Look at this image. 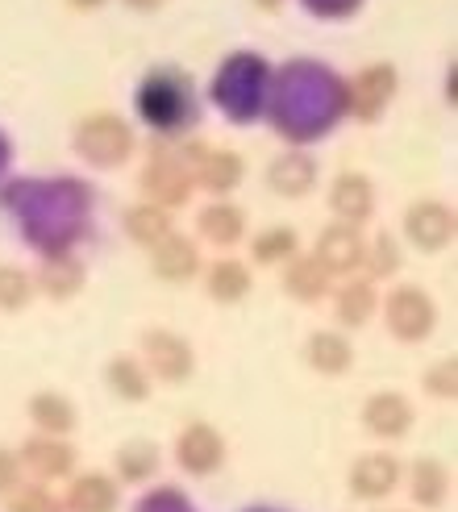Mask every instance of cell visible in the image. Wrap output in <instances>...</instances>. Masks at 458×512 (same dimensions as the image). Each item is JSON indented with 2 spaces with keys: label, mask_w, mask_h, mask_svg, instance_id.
<instances>
[{
  "label": "cell",
  "mask_w": 458,
  "mask_h": 512,
  "mask_svg": "<svg viewBox=\"0 0 458 512\" xmlns=\"http://www.w3.org/2000/svg\"><path fill=\"white\" fill-rule=\"evenodd\" d=\"M346 105V88L329 67H317L309 59H296L279 71L275 92V121L292 138H313L334 121Z\"/></svg>",
  "instance_id": "1"
},
{
  "label": "cell",
  "mask_w": 458,
  "mask_h": 512,
  "mask_svg": "<svg viewBox=\"0 0 458 512\" xmlns=\"http://www.w3.org/2000/svg\"><path fill=\"white\" fill-rule=\"evenodd\" d=\"M267 88V63L259 55H229L213 80V96L229 117H250Z\"/></svg>",
  "instance_id": "2"
},
{
  "label": "cell",
  "mask_w": 458,
  "mask_h": 512,
  "mask_svg": "<svg viewBox=\"0 0 458 512\" xmlns=\"http://www.w3.org/2000/svg\"><path fill=\"white\" fill-rule=\"evenodd\" d=\"M138 113L159 125V130H175L180 121L192 117V84L188 75L180 71H155L142 80V92H138Z\"/></svg>",
  "instance_id": "3"
},
{
  "label": "cell",
  "mask_w": 458,
  "mask_h": 512,
  "mask_svg": "<svg viewBox=\"0 0 458 512\" xmlns=\"http://www.w3.org/2000/svg\"><path fill=\"white\" fill-rule=\"evenodd\" d=\"M75 150L96 163V167H117L130 159V150H134V134H130V125H125L121 117L113 113H92L88 121H80V130H75Z\"/></svg>",
  "instance_id": "4"
},
{
  "label": "cell",
  "mask_w": 458,
  "mask_h": 512,
  "mask_svg": "<svg viewBox=\"0 0 458 512\" xmlns=\"http://www.w3.org/2000/svg\"><path fill=\"white\" fill-rule=\"evenodd\" d=\"M142 188L150 192L155 204H184L188 188H192V171L184 167V155H171V150H155L142 171Z\"/></svg>",
  "instance_id": "5"
},
{
  "label": "cell",
  "mask_w": 458,
  "mask_h": 512,
  "mask_svg": "<svg viewBox=\"0 0 458 512\" xmlns=\"http://www.w3.org/2000/svg\"><path fill=\"white\" fill-rule=\"evenodd\" d=\"M388 325L404 342H421L434 329V300L421 288H396L388 296Z\"/></svg>",
  "instance_id": "6"
},
{
  "label": "cell",
  "mask_w": 458,
  "mask_h": 512,
  "mask_svg": "<svg viewBox=\"0 0 458 512\" xmlns=\"http://www.w3.org/2000/svg\"><path fill=\"white\" fill-rule=\"evenodd\" d=\"M392 92H396V67L375 63V67H367V71L354 75V84L346 88V105L359 113L363 121H371V117H379V113L388 109Z\"/></svg>",
  "instance_id": "7"
},
{
  "label": "cell",
  "mask_w": 458,
  "mask_h": 512,
  "mask_svg": "<svg viewBox=\"0 0 458 512\" xmlns=\"http://www.w3.org/2000/svg\"><path fill=\"white\" fill-rule=\"evenodd\" d=\"M404 229L421 250H442L454 238V213L438 200H421L404 213Z\"/></svg>",
  "instance_id": "8"
},
{
  "label": "cell",
  "mask_w": 458,
  "mask_h": 512,
  "mask_svg": "<svg viewBox=\"0 0 458 512\" xmlns=\"http://www.w3.org/2000/svg\"><path fill=\"white\" fill-rule=\"evenodd\" d=\"M367 259V246L354 225H329L317 242V263L325 271H354Z\"/></svg>",
  "instance_id": "9"
},
{
  "label": "cell",
  "mask_w": 458,
  "mask_h": 512,
  "mask_svg": "<svg viewBox=\"0 0 458 512\" xmlns=\"http://www.w3.org/2000/svg\"><path fill=\"white\" fill-rule=\"evenodd\" d=\"M142 350L150 358V371L163 375V379H184L192 371V350L184 338L175 334H163V329H155V334L142 338Z\"/></svg>",
  "instance_id": "10"
},
{
  "label": "cell",
  "mask_w": 458,
  "mask_h": 512,
  "mask_svg": "<svg viewBox=\"0 0 458 512\" xmlns=\"http://www.w3.org/2000/svg\"><path fill=\"white\" fill-rule=\"evenodd\" d=\"M329 200H334V213L346 217V225L367 221L371 209H375V192H371V184H367L359 171L338 175V179H334V192H329Z\"/></svg>",
  "instance_id": "11"
},
{
  "label": "cell",
  "mask_w": 458,
  "mask_h": 512,
  "mask_svg": "<svg viewBox=\"0 0 458 512\" xmlns=\"http://www.w3.org/2000/svg\"><path fill=\"white\" fill-rule=\"evenodd\" d=\"M175 450H180V463L188 471H196V475H205V471H213L221 463V438L209 425H188L180 433V446Z\"/></svg>",
  "instance_id": "12"
},
{
  "label": "cell",
  "mask_w": 458,
  "mask_h": 512,
  "mask_svg": "<svg viewBox=\"0 0 458 512\" xmlns=\"http://www.w3.org/2000/svg\"><path fill=\"white\" fill-rule=\"evenodd\" d=\"M396 475H400V467L392 454H363L350 471V483L359 496H384L396 488Z\"/></svg>",
  "instance_id": "13"
},
{
  "label": "cell",
  "mask_w": 458,
  "mask_h": 512,
  "mask_svg": "<svg viewBox=\"0 0 458 512\" xmlns=\"http://www.w3.org/2000/svg\"><path fill=\"white\" fill-rule=\"evenodd\" d=\"M363 421H367L371 433H384V438H400V433L409 429V421H413V408H409V400L396 396V392H379V396L367 404Z\"/></svg>",
  "instance_id": "14"
},
{
  "label": "cell",
  "mask_w": 458,
  "mask_h": 512,
  "mask_svg": "<svg viewBox=\"0 0 458 512\" xmlns=\"http://www.w3.org/2000/svg\"><path fill=\"white\" fill-rule=\"evenodd\" d=\"M267 179H271V188H275V192H284V196H304V192L313 188L317 167H313L309 155H284V159H275V163H271Z\"/></svg>",
  "instance_id": "15"
},
{
  "label": "cell",
  "mask_w": 458,
  "mask_h": 512,
  "mask_svg": "<svg viewBox=\"0 0 458 512\" xmlns=\"http://www.w3.org/2000/svg\"><path fill=\"white\" fill-rule=\"evenodd\" d=\"M150 263H155V271L163 279H188L200 267L196 246L188 238H175V234H167L163 242H155V259H150Z\"/></svg>",
  "instance_id": "16"
},
{
  "label": "cell",
  "mask_w": 458,
  "mask_h": 512,
  "mask_svg": "<svg viewBox=\"0 0 458 512\" xmlns=\"http://www.w3.org/2000/svg\"><path fill=\"white\" fill-rule=\"evenodd\" d=\"M196 175H200V184H205V188L229 192V188H234L238 179H242V163H238L234 150H209V155L200 159Z\"/></svg>",
  "instance_id": "17"
},
{
  "label": "cell",
  "mask_w": 458,
  "mask_h": 512,
  "mask_svg": "<svg viewBox=\"0 0 458 512\" xmlns=\"http://www.w3.org/2000/svg\"><path fill=\"white\" fill-rule=\"evenodd\" d=\"M200 234H205L209 242L217 246H229L242 238V213L234 209V204H209L205 213H200Z\"/></svg>",
  "instance_id": "18"
},
{
  "label": "cell",
  "mask_w": 458,
  "mask_h": 512,
  "mask_svg": "<svg viewBox=\"0 0 458 512\" xmlns=\"http://www.w3.org/2000/svg\"><path fill=\"white\" fill-rule=\"evenodd\" d=\"M350 358H354V354H350L346 338H338V334H317V338H309V363H313L317 371H325V375L346 371Z\"/></svg>",
  "instance_id": "19"
},
{
  "label": "cell",
  "mask_w": 458,
  "mask_h": 512,
  "mask_svg": "<svg viewBox=\"0 0 458 512\" xmlns=\"http://www.w3.org/2000/svg\"><path fill=\"white\" fill-rule=\"evenodd\" d=\"M80 279H84V267L75 259H67V254H55V259L42 263V288L59 300H67L75 288H80Z\"/></svg>",
  "instance_id": "20"
},
{
  "label": "cell",
  "mask_w": 458,
  "mask_h": 512,
  "mask_svg": "<svg viewBox=\"0 0 458 512\" xmlns=\"http://www.w3.org/2000/svg\"><path fill=\"white\" fill-rule=\"evenodd\" d=\"M125 225H130L134 242H163L171 234V229H167L171 221H167V213L159 209V204H138V209L125 213Z\"/></svg>",
  "instance_id": "21"
},
{
  "label": "cell",
  "mask_w": 458,
  "mask_h": 512,
  "mask_svg": "<svg viewBox=\"0 0 458 512\" xmlns=\"http://www.w3.org/2000/svg\"><path fill=\"white\" fill-rule=\"evenodd\" d=\"M325 267L317 263V259H296L292 267H288V292L296 296V300H321L325 296Z\"/></svg>",
  "instance_id": "22"
},
{
  "label": "cell",
  "mask_w": 458,
  "mask_h": 512,
  "mask_svg": "<svg viewBox=\"0 0 458 512\" xmlns=\"http://www.w3.org/2000/svg\"><path fill=\"white\" fill-rule=\"evenodd\" d=\"M113 483L100 479V475H88L71 488V508L75 512H113Z\"/></svg>",
  "instance_id": "23"
},
{
  "label": "cell",
  "mask_w": 458,
  "mask_h": 512,
  "mask_svg": "<svg viewBox=\"0 0 458 512\" xmlns=\"http://www.w3.org/2000/svg\"><path fill=\"white\" fill-rule=\"evenodd\" d=\"M30 413H34V421H38L42 429H50V433H67V429L75 425L71 404H67L63 396H55V392H42V396H34Z\"/></svg>",
  "instance_id": "24"
},
{
  "label": "cell",
  "mask_w": 458,
  "mask_h": 512,
  "mask_svg": "<svg viewBox=\"0 0 458 512\" xmlns=\"http://www.w3.org/2000/svg\"><path fill=\"white\" fill-rule=\"evenodd\" d=\"M209 292H213V300H242L246 292H250V275H246V267L242 263H217L213 267V275H209Z\"/></svg>",
  "instance_id": "25"
},
{
  "label": "cell",
  "mask_w": 458,
  "mask_h": 512,
  "mask_svg": "<svg viewBox=\"0 0 458 512\" xmlns=\"http://www.w3.org/2000/svg\"><path fill=\"white\" fill-rule=\"evenodd\" d=\"M25 463H30L38 475H63L71 467V450L59 442H30L25 446Z\"/></svg>",
  "instance_id": "26"
},
{
  "label": "cell",
  "mask_w": 458,
  "mask_h": 512,
  "mask_svg": "<svg viewBox=\"0 0 458 512\" xmlns=\"http://www.w3.org/2000/svg\"><path fill=\"white\" fill-rule=\"evenodd\" d=\"M371 313H375V292H371V284H346L342 296H338V317H342L346 325H363Z\"/></svg>",
  "instance_id": "27"
},
{
  "label": "cell",
  "mask_w": 458,
  "mask_h": 512,
  "mask_svg": "<svg viewBox=\"0 0 458 512\" xmlns=\"http://www.w3.org/2000/svg\"><path fill=\"white\" fill-rule=\"evenodd\" d=\"M109 383L121 396H130V400L146 396V375H142V367L134 363V358H117V363L109 367Z\"/></svg>",
  "instance_id": "28"
},
{
  "label": "cell",
  "mask_w": 458,
  "mask_h": 512,
  "mask_svg": "<svg viewBox=\"0 0 458 512\" xmlns=\"http://www.w3.org/2000/svg\"><path fill=\"white\" fill-rule=\"evenodd\" d=\"M30 304V279L17 267H0V309H25Z\"/></svg>",
  "instance_id": "29"
},
{
  "label": "cell",
  "mask_w": 458,
  "mask_h": 512,
  "mask_svg": "<svg viewBox=\"0 0 458 512\" xmlns=\"http://www.w3.org/2000/svg\"><path fill=\"white\" fill-rule=\"evenodd\" d=\"M292 250H296L292 229H271V234H263L259 242H254V259L259 263H279V259H288Z\"/></svg>",
  "instance_id": "30"
},
{
  "label": "cell",
  "mask_w": 458,
  "mask_h": 512,
  "mask_svg": "<svg viewBox=\"0 0 458 512\" xmlns=\"http://www.w3.org/2000/svg\"><path fill=\"white\" fill-rule=\"evenodd\" d=\"M5 504H9V512H59L55 500H50L42 488H17V483L9 488Z\"/></svg>",
  "instance_id": "31"
},
{
  "label": "cell",
  "mask_w": 458,
  "mask_h": 512,
  "mask_svg": "<svg viewBox=\"0 0 458 512\" xmlns=\"http://www.w3.org/2000/svg\"><path fill=\"white\" fill-rule=\"evenodd\" d=\"M442 488H446V475L438 463H421L417 475H413V492L425 500V504H438L442 500Z\"/></svg>",
  "instance_id": "32"
},
{
  "label": "cell",
  "mask_w": 458,
  "mask_h": 512,
  "mask_svg": "<svg viewBox=\"0 0 458 512\" xmlns=\"http://www.w3.org/2000/svg\"><path fill=\"white\" fill-rule=\"evenodd\" d=\"M400 267V254H396V242L388 238V234H379L375 242H371V271L375 275H392Z\"/></svg>",
  "instance_id": "33"
},
{
  "label": "cell",
  "mask_w": 458,
  "mask_h": 512,
  "mask_svg": "<svg viewBox=\"0 0 458 512\" xmlns=\"http://www.w3.org/2000/svg\"><path fill=\"white\" fill-rule=\"evenodd\" d=\"M304 5H309L317 17H350L363 0H304Z\"/></svg>",
  "instance_id": "34"
},
{
  "label": "cell",
  "mask_w": 458,
  "mask_h": 512,
  "mask_svg": "<svg viewBox=\"0 0 458 512\" xmlns=\"http://www.w3.org/2000/svg\"><path fill=\"white\" fill-rule=\"evenodd\" d=\"M146 467H155V450L150 446H130L125 450V475H142Z\"/></svg>",
  "instance_id": "35"
},
{
  "label": "cell",
  "mask_w": 458,
  "mask_h": 512,
  "mask_svg": "<svg viewBox=\"0 0 458 512\" xmlns=\"http://www.w3.org/2000/svg\"><path fill=\"white\" fill-rule=\"evenodd\" d=\"M429 392L434 396H454V363H442L434 375H429Z\"/></svg>",
  "instance_id": "36"
},
{
  "label": "cell",
  "mask_w": 458,
  "mask_h": 512,
  "mask_svg": "<svg viewBox=\"0 0 458 512\" xmlns=\"http://www.w3.org/2000/svg\"><path fill=\"white\" fill-rule=\"evenodd\" d=\"M13 483H17V458L13 454H0V488H13Z\"/></svg>",
  "instance_id": "37"
},
{
  "label": "cell",
  "mask_w": 458,
  "mask_h": 512,
  "mask_svg": "<svg viewBox=\"0 0 458 512\" xmlns=\"http://www.w3.org/2000/svg\"><path fill=\"white\" fill-rule=\"evenodd\" d=\"M75 9H96V5H105V0H71Z\"/></svg>",
  "instance_id": "38"
},
{
  "label": "cell",
  "mask_w": 458,
  "mask_h": 512,
  "mask_svg": "<svg viewBox=\"0 0 458 512\" xmlns=\"http://www.w3.org/2000/svg\"><path fill=\"white\" fill-rule=\"evenodd\" d=\"M254 5H259V9H279L284 0H254Z\"/></svg>",
  "instance_id": "39"
},
{
  "label": "cell",
  "mask_w": 458,
  "mask_h": 512,
  "mask_svg": "<svg viewBox=\"0 0 458 512\" xmlns=\"http://www.w3.org/2000/svg\"><path fill=\"white\" fill-rule=\"evenodd\" d=\"M130 5H159V0H130Z\"/></svg>",
  "instance_id": "40"
},
{
  "label": "cell",
  "mask_w": 458,
  "mask_h": 512,
  "mask_svg": "<svg viewBox=\"0 0 458 512\" xmlns=\"http://www.w3.org/2000/svg\"><path fill=\"white\" fill-rule=\"evenodd\" d=\"M0 163H5V142H0Z\"/></svg>",
  "instance_id": "41"
}]
</instances>
